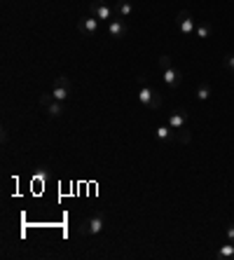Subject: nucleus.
Instances as JSON below:
<instances>
[{"instance_id":"obj_1","label":"nucleus","mask_w":234,"mask_h":260,"mask_svg":"<svg viewBox=\"0 0 234 260\" xmlns=\"http://www.w3.org/2000/svg\"><path fill=\"white\" fill-rule=\"evenodd\" d=\"M138 101H141V106L148 110H157L159 106H162V94H157L152 87H148L141 80V89H138Z\"/></svg>"},{"instance_id":"obj_2","label":"nucleus","mask_w":234,"mask_h":260,"mask_svg":"<svg viewBox=\"0 0 234 260\" xmlns=\"http://www.w3.org/2000/svg\"><path fill=\"white\" fill-rule=\"evenodd\" d=\"M103 228H106V218H103V213H94V216L84 218L82 225H80V235L82 237H96L103 232Z\"/></svg>"},{"instance_id":"obj_3","label":"nucleus","mask_w":234,"mask_h":260,"mask_svg":"<svg viewBox=\"0 0 234 260\" xmlns=\"http://www.w3.org/2000/svg\"><path fill=\"white\" fill-rule=\"evenodd\" d=\"M40 106L45 108V113H47L49 117H61L63 113H66V103H63V101H56L52 94H45V96H40Z\"/></svg>"},{"instance_id":"obj_4","label":"nucleus","mask_w":234,"mask_h":260,"mask_svg":"<svg viewBox=\"0 0 234 260\" xmlns=\"http://www.w3.org/2000/svg\"><path fill=\"white\" fill-rule=\"evenodd\" d=\"M176 26H178V30L183 33L185 38L194 36V30H197V24H194L192 14L187 12V10H180L178 14H176Z\"/></svg>"},{"instance_id":"obj_5","label":"nucleus","mask_w":234,"mask_h":260,"mask_svg":"<svg viewBox=\"0 0 234 260\" xmlns=\"http://www.w3.org/2000/svg\"><path fill=\"white\" fill-rule=\"evenodd\" d=\"M52 96L63 103L71 101V80H68L66 75H59V78H56L54 87H52Z\"/></svg>"},{"instance_id":"obj_6","label":"nucleus","mask_w":234,"mask_h":260,"mask_svg":"<svg viewBox=\"0 0 234 260\" xmlns=\"http://www.w3.org/2000/svg\"><path fill=\"white\" fill-rule=\"evenodd\" d=\"M78 30L80 33H82V36H96L98 33V19L94 17V14H91V17H82L78 21Z\"/></svg>"},{"instance_id":"obj_7","label":"nucleus","mask_w":234,"mask_h":260,"mask_svg":"<svg viewBox=\"0 0 234 260\" xmlns=\"http://www.w3.org/2000/svg\"><path fill=\"white\" fill-rule=\"evenodd\" d=\"M162 71H164V85H166L171 91H176L180 87V80H183L180 71L174 66H166V68H162Z\"/></svg>"},{"instance_id":"obj_8","label":"nucleus","mask_w":234,"mask_h":260,"mask_svg":"<svg viewBox=\"0 0 234 260\" xmlns=\"http://www.w3.org/2000/svg\"><path fill=\"white\" fill-rule=\"evenodd\" d=\"M91 12H94V17H96L98 21H113L115 19V7L106 5V3H94V5H91Z\"/></svg>"},{"instance_id":"obj_9","label":"nucleus","mask_w":234,"mask_h":260,"mask_svg":"<svg viewBox=\"0 0 234 260\" xmlns=\"http://www.w3.org/2000/svg\"><path fill=\"white\" fill-rule=\"evenodd\" d=\"M108 36L115 38V40H122L126 36V21L120 17H115L113 21H108Z\"/></svg>"},{"instance_id":"obj_10","label":"nucleus","mask_w":234,"mask_h":260,"mask_svg":"<svg viewBox=\"0 0 234 260\" xmlns=\"http://www.w3.org/2000/svg\"><path fill=\"white\" fill-rule=\"evenodd\" d=\"M185 122H187V110H183V108H176L169 115V127L174 129V132H180V129L185 127Z\"/></svg>"},{"instance_id":"obj_11","label":"nucleus","mask_w":234,"mask_h":260,"mask_svg":"<svg viewBox=\"0 0 234 260\" xmlns=\"http://www.w3.org/2000/svg\"><path fill=\"white\" fill-rule=\"evenodd\" d=\"M133 12H136V10H133L131 0H120V3L115 5V17H120V19H129Z\"/></svg>"},{"instance_id":"obj_12","label":"nucleus","mask_w":234,"mask_h":260,"mask_svg":"<svg viewBox=\"0 0 234 260\" xmlns=\"http://www.w3.org/2000/svg\"><path fill=\"white\" fill-rule=\"evenodd\" d=\"M216 258H220V260H232V258H234V244H232V242L222 244V246L218 248Z\"/></svg>"},{"instance_id":"obj_13","label":"nucleus","mask_w":234,"mask_h":260,"mask_svg":"<svg viewBox=\"0 0 234 260\" xmlns=\"http://www.w3.org/2000/svg\"><path fill=\"white\" fill-rule=\"evenodd\" d=\"M155 134H157V139H159V141H171V139H174V136H176V134H174V129L169 127V124H159Z\"/></svg>"},{"instance_id":"obj_14","label":"nucleus","mask_w":234,"mask_h":260,"mask_svg":"<svg viewBox=\"0 0 234 260\" xmlns=\"http://www.w3.org/2000/svg\"><path fill=\"white\" fill-rule=\"evenodd\" d=\"M197 99L199 101H209L211 99V87L209 85H199L197 87Z\"/></svg>"},{"instance_id":"obj_15","label":"nucleus","mask_w":234,"mask_h":260,"mask_svg":"<svg viewBox=\"0 0 234 260\" xmlns=\"http://www.w3.org/2000/svg\"><path fill=\"white\" fill-rule=\"evenodd\" d=\"M194 36H197V38H202V40H206V38H211V26H206V24L197 26V30H194Z\"/></svg>"},{"instance_id":"obj_16","label":"nucleus","mask_w":234,"mask_h":260,"mask_svg":"<svg viewBox=\"0 0 234 260\" xmlns=\"http://www.w3.org/2000/svg\"><path fill=\"white\" fill-rule=\"evenodd\" d=\"M166 66H171V56L162 54V56H159V68H166Z\"/></svg>"},{"instance_id":"obj_17","label":"nucleus","mask_w":234,"mask_h":260,"mask_svg":"<svg viewBox=\"0 0 234 260\" xmlns=\"http://www.w3.org/2000/svg\"><path fill=\"white\" fill-rule=\"evenodd\" d=\"M225 63H227V68L234 73V54H227V56H225Z\"/></svg>"},{"instance_id":"obj_18","label":"nucleus","mask_w":234,"mask_h":260,"mask_svg":"<svg viewBox=\"0 0 234 260\" xmlns=\"http://www.w3.org/2000/svg\"><path fill=\"white\" fill-rule=\"evenodd\" d=\"M227 242L234 244V225H229V228H227Z\"/></svg>"}]
</instances>
